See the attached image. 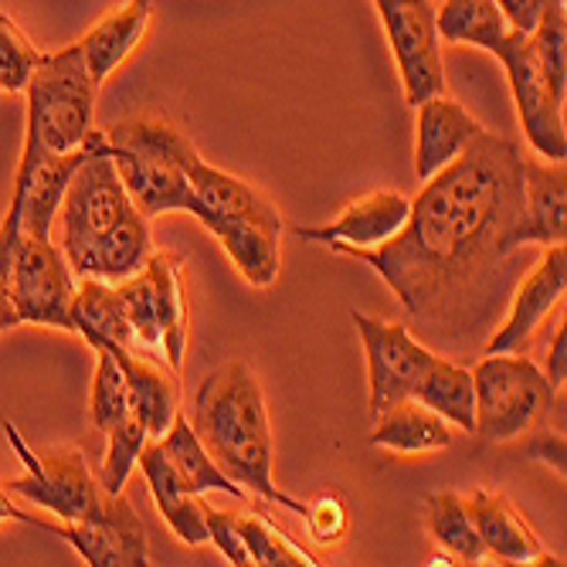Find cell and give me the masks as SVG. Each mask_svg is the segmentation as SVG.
<instances>
[{
	"label": "cell",
	"mask_w": 567,
	"mask_h": 567,
	"mask_svg": "<svg viewBox=\"0 0 567 567\" xmlns=\"http://www.w3.org/2000/svg\"><path fill=\"white\" fill-rule=\"evenodd\" d=\"M527 245L524 153L509 136L483 130L425 181L391 241L347 255L368 262L419 323L452 330L480 317L483 292H493L503 262Z\"/></svg>",
	"instance_id": "obj_1"
},
{
	"label": "cell",
	"mask_w": 567,
	"mask_h": 567,
	"mask_svg": "<svg viewBox=\"0 0 567 567\" xmlns=\"http://www.w3.org/2000/svg\"><path fill=\"white\" fill-rule=\"evenodd\" d=\"M51 238L59 241L79 279L123 282L153 255L150 218L133 204L106 150V133H92L59 204Z\"/></svg>",
	"instance_id": "obj_2"
},
{
	"label": "cell",
	"mask_w": 567,
	"mask_h": 567,
	"mask_svg": "<svg viewBox=\"0 0 567 567\" xmlns=\"http://www.w3.org/2000/svg\"><path fill=\"white\" fill-rule=\"evenodd\" d=\"M194 435L218 466L259 503L302 513V499L282 493L272 476V422L262 384L245 360H225L194 394Z\"/></svg>",
	"instance_id": "obj_3"
},
{
	"label": "cell",
	"mask_w": 567,
	"mask_h": 567,
	"mask_svg": "<svg viewBox=\"0 0 567 567\" xmlns=\"http://www.w3.org/2000/svg\"><path fill=\"white\" fill-rule=\"evenodd\" d=\"M187 215L215 235L228 262L251 289H269L279 279L286 225L262 190L197 157L190 164Z\"/></svg>",
	"instance_id": "obj_4"
},
{
	"label": "cell",
	"mask_w": 567,
	"mask_h": 567,
	"mask_svg": "<svg viewBox=\"0 0 567 567\" xmlns=\"http://www.w3.org/2000/svg\"><path fill=\"white\" fill-rule=\"evenodd\" d=\"M106 150L143 218L187 215L190 164L200 153L177 123L161 116L126 120L106 133Z\"/></svg>",
	"instance_id": "obj_5"
},
{
	"label": "cell",
	"mask_w": 567,
	"mask_h": 567,
	"mask_svg": "<svg viewBox=\"0 0 567 567\" xmlns=\"http://www.w3.org/2000/svg\"><path fill=\"white\" fill-rule=\"evenodd\" d=\"M28 130L24 140L41 153H75L82 150L95 126L99 85L85 69L79 41L41 55L28 89Z\"/></svg>",
	"instance_id": "obj_6"
},
{
	"label": "cell",
	"mask_w": 567,
	"mask_h": 567,
	"mask_svg": "<svg viewBox=\"0 0 567 567\" xmlns=\"http://www.w3.org/2000/svg\"><path fill=\"white\" fill-rule=\"evenodd\" d=\"M473 371L476 429L489 445H506L540 429L557 404V391L524 353H486Z\"/></svg>",
	"instance_id": "obj_7"
},
{
	"label": "cell",
	"mask_w": 567,
	"mask_h": 567,
	"mask_svg": "<svg viewBox=\"0 0 567 567\" xmlns=\"http://www.w3.org/2000/svg\"><path fill=\"white\" fill-rule=\"evenodd\" d=\"M123 317L133 330L136 353L157 357L171 371H184L187 357V292L184 262L177 255L153 251L140 272L116 282Z\"/></svg>",
	"instance_id": "obj_8"
},
{
	"label": "cell",
	"mask_w": 567,
	"mask_h": 567,
	"mask_svg": "<svg viewBox=\"0 0 567 567\" xmlns=\"http://www.w3.org/2000/svg\"><path fill=\"white\" fill-rule=\"evenodd\" d=\"M8 435V445L21 458L24 473L18 480L0 483L11 496H21L48 513H55L59 520H79L99 503L102 489L99 480L92 476L85 455L75 445H59V449H34L14 422H0Z\"/></svg>",
	"instance_id": "obj_9"
},
{
	"label": "cell",
	"mask_w": 567,
	"mask_h": 567,
	"mask_svg": "<svg viewBox=\"0 0 567 567\" xmlns=\"http://www.w3.org/2000/svg\"><path fill=\"white\" fill-rule=\"evenodd\" d=\"M489 55L506 69L509 92H513V102H517V116H520V126H524L530 146L540 153L544 161L564 164V157H567L564 99L554 95V89H550L540 62H537L530 31L509 28L493 44Z\"/></svg>",
	"instance_id": "obj_10"
},
{
	"label": "cell",
	"mask_w": 567,
	"mask_h": 567,
	"mask_svg": "<svg viewBox=\"0 0 567 567\" xmlns=\"http://www.w3.org/2000/svg\"><path fill=\"white\" fill-rule=\"evenodd\" d=\"M75 286H79V276L72 272L59 241L21 231L14 272H11V302H14L18 320L75 333L72 327Z\"/></svg>",
	"instance_id": "obj_11"
},
{
	"label": "cell",
	"mask_w": 567,
	"mask_h": 567,
	"mask_svg": "<svg viewBox=\"0 0 567 567\" xmlns=\"http://www.w3.org/2000/svg\"><path fill=\"white\" fill-rule=\"evenodd\" d=\"M391 55L404 85L408 106H422L425 99L445 92L442 38L435 28L432 0H374Z\"/></svg>",
	"instance_id": "obj_12"
},
{
	"label": "cell",
	"mask_w": 567,
	"mask_h": 567,
	"mask_svg": "<svg viewBox=\"0 0 567 567\" xmlns=\"http://www.w3.org/2000/svg\"><path fill=\"white\" fill-rule=\"evenodd\" d=\"M353 327L368 353V381H371V419L415 394L419 381L432 368L435 350L419 337H411L404 323H391L381 317H368L353 309Z\"/></svg>",
	"instance_id": "obj_13"
},
{
	"label": "cell",
	"mask_w": 567,
	"mask_h": 567,
	"mask_svg": "<svg viewBox=\"0 0 567 567\" xmlns=\"http://www.w3.org/2000/svg\"><path fill=\"white\" fill-rule=\"evenodd\" d=\"M89 567H146L150 537L140 513L130 506L126 493H102L99 503L79 520H62L51 527Z\"/></svg>",
	"instance_id": "obj_14"
},
{
	"label": "cell",
	"mask_w": 567,
	"mask_h": 567,
	"mask_svg": "<svg viewBox=\"0 0 567 567\" xmlns=\"http://www.w3.org/2000/svg\"><path fill=\"white\" fill-rule=\"evenodd\" d=\"M567 289V248L547 245L544 259L524 276V282L513 292L509 313L496 327V333L486 340V353H524L544 320L564 302Z\"/></svg>",
	"instance_id": "obj_15"
},
{
	"label": "cell",
	"mask_w": 567,
	"mask_h": 567,
	"mask_svg": "<svg viewBox=\"0 0 567 567\" xmlns=\"http://www.w3.org/2000/svg\"><path fill=\"white\" fill-rule=\"evenodd\" d=\"M411 215V197L401 190H371L364 197L350 200L343 215L330 225H313V228H296L302 241L327 245L340 255L347 251H364L391 241Z\"/></svg>",
	"instance_id": "obj_16"
},
{
	"label": "cell",
	"mask_w": 567,
	"mask_h": 567,
	"mask_svg": "<svg viewBox=\"0 0 567 567\" xmlns=\"http://www.w3.org/2000/svg\"><path fill=\"white\" fill-rule=\"evenodd\" d=\"M462 499H466L470 520H473L489 560L513 564V567L564 564L554 554H547V547L540 544V537L524 520V513L513 506L509 496H503L496 489H473L470 496H462Z\"/></svg>",
	"instance_id": "obj_17"
},
{
	"label": "cell",
	"mask_w": 567,
	"mask_h": 567,
	"mask_svg": "<svg viewBox=\"0 0 567 567\" xmlns=\"http://www.w3.org/2000/svg\"><path fill=\"white\" fill-rule=\"evenodd\" d=\"M136 470L143 473L150 496L157 503L164 524L174 530V537L187 547L212 544L208 537V520H204V499L181 480V473L171 466V458L164 455L161 442L150 439L140 452Z\"/></svg>",
	"instance_id": "obj_18"
},
{
	"label": "cell",
	"mask_w": 567,
	"mask_h": 567,
	"mask_svg": "<svg viewBox=\"0 0 567 567\" xmlns=\"http://www.w3.org/2000/svg\"><path fill=\"white\" fill-rule=\"evenodd\" d=\"M415 123V174L422 181L435 177L442 167H449L462 150H466L480 133V120L462 106V102L442 95L425 99Z\"/></svg>",
	"instance_id": "obj_19"
},
{
	"label": "cell",
	"mask_w": 567,
	"mask_h": 567,
	"mask_svg": "<svg viewBox=\"0 0 567 567\" xmlns=\"http://www.w3.org/2000/svg\"><path fill=\"white\" fill-rule=\"evenodd\" d=\"M110 353L120 360V368L126 374L133 415L143 422L150 439H161L177 422V415H181V381H177V371H171L164 360H157V357L133 353L126 347H113Z\"/></svg>",
	"instance_id": "obj_20"
},
{
	"label": "cell",
	"mask_w": 567,
	"mask_h": 567,
	"mask_svg": "<svg viewBox=\"0 0 567 567\" xmlns=\"http://www.w3.org/2000/svg\"><path fill=\"white\" fill-rule=\"evenodd\" d=\"M150 21H153V0H126V4H120L95 28L85 31L79 48H82L85 69L99 89L106 85V79L133 55L136 44L146 34V28H150Z\"/></svg>",
	"instance_id": "obj_21"
},
{
	"label": "cell",
	"mask_w": 567,
	"mask_h": 567,
	"mask_svg": "<svg viewBox=\"0 0 567 567\" xmlns=\"http://www.w3.org/2000/svg\"><path fill=\"white\" fill-rule=\"evenodd\" d=\"M374 422L378 425L371 432V445L388 449L394 455H432V452L449 449L455 439L452 425L442 415H435L432 408L411 398L381 411Z\"/></svg>",
	"instance_id": "obj_22"
},
{
	"label": "cell",
	"mask_w": 567,
	"mask_h": 567,
	"mask_svg": "<svg viewBox=\"0 0 567 567\" xmlns=\"http://www.w3.org/2000/svg\"><path fill=\"white\" fill-rule=\"evenodd\" d=\"M72 327L92 350L126 347L136 353V340H133V330L123 317L116 282L79 279L75 296H72Z\"/></svg>",
	"instance_id": "obj_23"
},
{
	"label": "cell",
	"mask_w": 567,
	"mask_h": 567,
	"mask_svg": "<svg viewBox=\"0 0 567 567\" xmlns=\"http://www.w3.org/2000/svg\"><path fill=\"white\" fill-rule=\"evenodd\" d=\"M524 208L530 225V245L567 241V174L554 161L524 157Z\"/></svg>",
	"instance_id": "obj_24"
},
{
	"label": "cell",
	"mask_w": 567,
	"mask_h": 567,
	"mask_svg": "<svg viewBox=\"0 0 567 567\" xmlns=\"http://www.w3.org/2000/svg\"><path fill=\"white\" fill-rule=\"evenodd\" d=\"M157 442H161L164 455L171 458V466L181 473V480L197 496H204V493H228V496H235L241 503H251V496L218 466V462L212 458V452L200 445V439L194 435L190 422L184 419V411H181L177 422Z\"/></svg>",
	"instance_id": "obj_25"
},
{
	"label": "cell",
	"mask_w": 567,
	"mask_h": 567,
	"mask_svg": "<svg viewBox=\"0 0 567 567\" xmlns=\"http://www.w3.org/2000/svg\"><path fill=\"white\" fill-rule=\"evenodd\" d=\"M411 401H419L425 408H432L435 415H442L449 425L470 432L476 429V394H473V371L455 364L449 357L432 360V368L425 371V378L419 381Z\"/></svg>",
	"instance_id": "obj_26"
},
{
	"label": "cell",
	"mask_w": 567,
	"mask_h": 567,
	"mask_svg": "<svg viewBox=\"0 0 567 567\" xmlns=\"http://www.w3.org/2000/svg\"><path fill=\"white\" fill-rule=\"evenodd\" d=\"M425 527L432 540L452 557L455 564H486V547L470 520L466 499L458 493H435L425 503Z\"/></svg>",
	"instance_id": "obj_27"
},
{
	"label": "cell",
	"mask_w": 567,
	"mask_h": 567,
	"mask_svg": "<svg viewBox=\"0 0 567 567\" xmlns=\"http://www.w3.org/2000/svg\"><path fill=\"white\" fill-rule=\"evenodd\" d=\"M435 28L442 41L473 44L480 51H493V44L509 31L496 0H442L435 8Z\"/></svg>",
	"instance_id": "obj_28"
},
{
	"label": "cell",
	"mask_w": 567,
	"mask_h": 567,
	"mask_svg": "<svg viewBox=\"0 0 567 567\" xmlns=\"http://www.w3.org/2000/svg\"><path fill=\"white\" fill-rule=\"evenodd\" d=\"M238 530L248 550V560L255 567H317L320 560L299 547L289 534H282L266 513L259 509H238Z\"/></svg>",
	"instance_id": "obj_29"
},
{
	"label": "cell",
	"mask_w": 567,
	"mask_h": 567,
	"mask_svg": "<svg viewBox=\"0 0 567 567\" xmlns=\"http://www.w3.org/2000/svg\"><path fill=\"white\" fill-rule=\"evenodd\" d=\"M133 415L130 404V384L120 368V360L110 350H95V374L89 391V419L99 435H106L116 422Z\"/></svg>",
	"instance_id": "obj_30"
},
{
	"label": "cell",
	"mask_w": 567,
	"mask_h": 567,
	"mask_svg": "<svg viewBox=\"0 0 567 567\" xmlns=\"http://www.w3.org/2000/svg\"><path fill=\"white\" fill-rule=\"evenodd\" d=\"M150 442L143 422L136 415H126L123 422H116L110 432H106V458H102V470H99V489L110 493V496H120L126 493V483L136 470L140 462V452L143 445Z\"/></svg>",
	"instance_id": "obj_31"
},
{
	"label": "cell",
	"mask_w": 567,
	"mask_h": 567,
	"mask_svg": "<svg viewBox=\"0 0 567 567\" xmlns=\"http://www.w3.org/2000/svg\"><path fill=\"white\" fill-rule=\"evenodd\" d=\"M530 38H534L537 62H540L554 95L564 99L567 95V8H564V0H554V4L544 8Z\"/></svg>",
	"instance_id": "obj_32"
},
{
	"label": "cell",
	"mask_w": 567,
	"mask_h": 567,
	"mask_svg": "<svg viewBox=\"0 0 567 567\" xmlns=\"http://www.w3.org/2000/svg\"><path fill=\"white\" fill-rule=\"evenodd\" d=\"M41 62V51L31 38L8 18L0 14V95H21Z\"/></svg>",
	"instance_id": "obj_33"
},
{
	"label": "cell",
	"mask_w": 567,
	"mask_h": 567,
	"mask_svg": "<svg viewBox=\"0 0 567 567\" xmlns=\"http://www.w3.org/2000/svg\"><path fill=\"white\" fill-rule=\"evenodd\" d=\"M18 241H21V184H14L11 208L4 221H0V333H11L21 327L11 302V272H14Z\"/></svg>",
	"instance_id": "obj_34"
},
{
	"label": "cell",
	"mask_w": 567,
	"mask_h": 567,
	"mask_svg": "<svg viewBox=\"0 0 567 567\" xmlns=\"http://www.w3.org/2000/svg\"><path fill=\"white\" fill-rule=\"evenodd\" d=\"M299 517L306 520L309 537H313L317 544H323V547L343 540L347 530H350V509H347V499L340 493H320L313 499H302Z\"/></svg>",
	"instance_id": "obj_35"
},
{
	"label": "cell",
	"mask_w": 567,
	"mask_h": 567,
	"mask_svg": "<svg viewBox=\"0 0 567 567\" xmlns=\"http://www.w3.org/2000/svg\"><path fill=\"white\" fill-rule=\"evenodd\" d=\"M204 520H208V537L212 544L228 557V564L235 567H251L241 530H238V509H215L204 503Z\"/></svg>",
	"instance_id": "obj_36"
},
{
	"label": "cell",
	"mask_w": 567,
	"mask_h": 567,
	"mask_svg": "<svg viewBox=\"0 0 567 567\" xmlns=\"http://www.w3.org/2000/svg\"><path fill=\"white\" fill-rule=\"evenodd\" d=\"M540 371L550 381V388L560 394L564 384H567V327H564V320L554 327V337L547 343V364Z\"/></svg>",
	"instance_id": "obj_37"
},
{
	"label": "cell",
	"mask_w": 567,
	"mask_h": 567,
	"mask_svg": "<svg viewBox=\"0 0 567 567\" xmlns=\"http://www.w3.org/2000/svg\"><path fill=\"white\" fill-rule=\"evenodd\" d=\"M527 455L537 458V462H547V466L564 480L567 473V462H564V432H540L534 429V439L527 442Z\"/></svg>",
	"instance_id": "obj_38"
},
{
	"label": "cell",
	"mask_w": 567,
	"mask_h": 567,
	"mask_svg": "<svg viewBox=\"0 0 567 567\" xmlns=\"http://www.w3.org/2000/svg\"><path fill=\"white\" fill-rule=\"evenodd\" d=\"M8 520H18V524H31V527H44V530H51L44 520H38V517H31L28 509H21L14 499H11V493L0 486V524H8Z\"/></svg>",
	"instance_id": "obj_39"
}]
</instances>
